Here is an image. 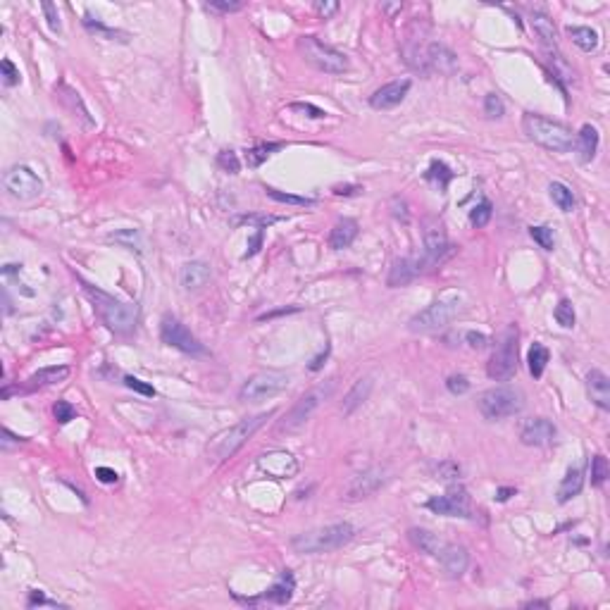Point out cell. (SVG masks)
Instances as JSON below:
<instances>
[{"label": "cell", "instance_id": "9a60e30c", "mask_svg": "<svg viewBox=\"0 0 610 610\" xmlns=\"http://www.w3.org/2000/svg\"><path fill=\"white\" fill-rule=\"evenodd\" d=\"M427 508L437 515H444V518H472V508H470V496L465 489H451L449 494L444 496H432L427 501Z\"/></svg>", "mask_w": 610, "mask_h": 610}, {"label": "cell", "instance_id": "83f0119b", "mask_svg": "<svg viewBox=\"0 0 610 610\" xmlns=\"http://www.w3.org/2000/svg\"><path fill=\"white\" fill-rule=\"evenodd\" d=\"M596 150H599V129L584 124L577 134V153H580L582 162H591L596 158Z\"/></svg>", "mask_w": 610, "mask_h": 610}, {"label": "cell", "instance_id": "d590c367", "mask_svg": "<svg viewBox=\"0 0 610 610\" xmlns=\"http://www.w3.org/2000/svg\"><path fill=\"white\" fill-rule=\"evenodd\" d=\"M284 148V143H257V146L248 148L246 150V162L248 167H260L262 162H265L269 155L276 153V150Z\"/></svg>", "mask_w": 610, "mask_h": 610}, {"label": "cell", "instance_id": "5b68a950", "mask_svg": "<svg viewBox=\"0 0 610 610\" xmlns=\"http://www.w3.org/2000/svg\"><path fill=\"white\" fill-rule=\"evenodd\" d=\"M295 48H298L300 58L310 67H315L317 72L343 74L350 69V62L341 50H336L334 46H327L317 36H300V39L295 41Z\"/></svg>", "mask_w": 610, "mask_h": 610}, {"label": "cell", "instance_id": "11a10c76", "mask_svg": "<svg viewBox=\"0 0 610 610\" xmlns=\"http://www.w3.org/2000/svg\"><path fill=\"white\" fill-rule=\"evenodd\" d=\"M207 8L219 10V12H238V10H243V3L241 0H210Z\"/></svg>", "mask_w": 610, "mask_h": 610}, {"label": "cell", "instance_id": "e0dca14e", "mask_svg": "<svg viewBox=\"0 0 610 610\" xmlns=\"http://www.w3.org/2000/svg\"><path fill=\"white\" fill-rule=\"evenodd\" d=\"M556 434H558V429H556V425H553L551 420L532 417V420H527V422L522 425L520 441L525 446H549V444H553Z\"/></svg>", "mask_w": 610, "mask_h": 610}, {"label": "cell", "instance_id": "7c38bea8", "mask_svg": "<svg viewBox=\"0 0 610 610\" xmlns=\"http://www.w3.org/2000/svg\"><path fill=\"white\" fill-rule=\"evenodd\" d=\"M422 236H425V248H427V253L422 257L425 269L437 267L444 257H449L453 253V246H451L449 236H446L444 224L439 222L437 217H427L422 222Z\"/></svg>", "mask_w": 610, "mask_h": 610}, {"label": "cell", "instance_id": "db71d44e", "mask_svg": "<svg viewBox=\"0 0 610 610\" xmlns=\"http://www.w3.org/2000/svg\"><path fill=\"white\" fill-rule=\"evenodd\" d=\"M463 338H465V343H468L472 350H482V348H487V346H489V336H487V334H480V331H465Z\"/></svg>", "mask_w": 610, "mask_h": 610}, {"label": "cell", "instance_id": "c3c4849f", "mask_svg": "<svg viewBox=\"0 0 610 610\" xmlns=\"http://www.w3.org/2000/svg\"><path fill=\"white\" fill-rule=\"evenodd\" d=\"M460 477V465L453 463V460H446L437 468V480L441 482H456Z\"/></svg>", "mask_w": 610, "mask_h": 610}, {"label": "cell", "instance_id": "6125c7cd", "mask_svg": "<svg viewBox=\"0 0 610 610\" xmlns=\"http://www.w3.org/2000/svg\"><path fill=\"white\" fill-rule=\"evenodd\" d=\"M260 243H262V229H257V231H255V236L250 238V243H248V250H246V253H243V257H250V255H255L257 250H260Z\"/></svg>", "mask_w": 610, "mask_h": 610}, {"label": "cell", "instance_id": "6f0895ef", "mask_svg": "<svg viewBox=\"0 0 610 610\" xmlns=\"http://www.w3.org/2000/svg\"><path fill=\"white\" fill-rule=\"evenodd\" d=\"M315 12L322 17V20H329V17H334L338 12V3H336V0H324V3H322V0H317Z\"/></svg>", "mask_w": 610, "mask_h": 610}, {"label": "cell", "instance_id": "7dc6e473", "mask_svg": "<svg viewBox=\"0 0 610 610\" xmlns=\"http://www.w3.org/2000/svg\"><path fill=\"white\" fill-rule=\"evenodd\" d=\"M53 415H55V420H58L60 425H67V422H72V420L77 417V410H74V405L67 403V401H58V403L53 405Z\"/></svg>", "mask_w": 610, "mask_h": 610}, {"label": "cell", "instance_id": "8992f818", "mask_svg": "<svg viewBox=\"0 0 610 610\" xmlns=\"http://www.w3.org/2000/svg\"><path fill=\"white\" fill-rule=\"evenodd\" d=\"M460 307H463V298L458 293L444 295V298L427 305L425 310H420L417 315H413L408 327H410V331H415V334H432V331L444 329V327L460 312Z\"/></svg>", "mask_w": 610, "mask_h": 610}, {"label": "cell", "instance_id": "f5cc1de1", "mask_svg": "<svg viewBox=\"0 0 610 610\" xmlns=\"http://www.w3.org/2000/svg\"><path fill=\"white\" fill-rule=\"evenodd\" d=\"M27 606H29V608H36V606H55V608H62V603L46 599V594H43V591H39V589H31V591H29V599H27Z\"/></svg>", "mask_w": 610, "mask_h": 610}, {"label": "cell", "instance_id": "f1b7e54d", "mask_svg": "<svg viewBox=\"0 0 610 610\" xmlns=\"http://www.w3.org/2000/svg\"><path fill=\"white\" fill-rule=\"evenodd\" d=\"M370 391H372V379L370 377H362V379H358L353 386H350V391L343 396V415H350L355 413L358 408H360L365 401H367Z\"/></svg>", "mask_w": 610, "mask_h": 610}, {"label": "cell", "instance_id": "44dd1931", "mask_svg": "<svg viewBox=\"0 0 610 610\" xmlns=\"http://www.w3.org/2000/svg\"><path fill=\"white\" fill-rule=\"evenodd\" d=\"M408 539H410V544L415 549L427 553V556H432V558H439L441 551L446 549L444 539L439 537L437 532L425 530V527H410V530H408Z\"/></svg>", "mask_w": 610, "mask_h": 610}, {"label": "cell", "instance_id": "8fae6325", "mask_svg": "<svg viewBox=\"0 0 610 610\" xmlns=\"http://www.w3.org/2000/svg\"><path fill=\"white\" fill-rule=\"evenodd\" d=\"M331 391V384H322L317 389H310V391H305L303 396H300L298 401L291 405V410L286 413V417L279 422V432H295L298 427H303L307 420H310V415L317 410L319 403L329 396Z\"/></svg>", "mask_w": 610, "mask_h": 610}, {"label": "cell", "instance_id": "cb8c5ba5", "mask_svg": "<svg viewBox=\"0 0 610 610\" xmlns=\"http://www.w3.org/2000/svg\"><path fill=\"white\" fill-rule=\"evenodd\" d=\"M587 391L601 410H610V379L601 370H591L587 374Z\"/></svg>", "mask_w": 610, "mask_h": 610}, {"label": "cell", "instance_id": "680465c9", "mask_svg": "<svg viewBox=\"0 0 610 610\" xmlns=\"http://www.w3.org/2000/svg\"><path fill=\"white\" fill-rule=\"evenodd\" d=\"M391 212H394V217L401 219L403 224H408V219H410V217H408V203L403 198H398V196L391 198Z\"/></svg>", "mask_w": 610, "mask_h": 610}, {"label": "cell", "instance_id": "d4e9b609", "mask_svg": "<svg viewBox=\"0 0 610 610\" xmlns=\"http://www.w3.org/2000/svg\"><path fill=\"white\" fill-rule=\"evenodd\" d=\"M293 591H295V577L291 570H281L279 580H276L272 587L265 591L262 599L276 603V606H286L288 601L293 599Z\"/></svg>", "mask_w": 610, "mask_h": 610}, {"label": "cell", "instance_id": "7bdbcfd3", "mask_svg": "<svg viewBox=\"0 0 610 610\" xmlns=\"http://www.w3.org/2000/svg\"><path fill=\"white\" fill-rule=\"evenodd\" d=\"M556 319L558 324L563 327V329H572L577 322V315H575V307H572V303L568 298H563L561 303L556 305Z\"/></svg>", "mask_w": 610, "mask_h": 610}, {"label": "cell", "instance_id": "bcb514c9", "mask_svg": "<svg viewBox=\"0 0 610 610\" xmlns=\"http://www.w3.org/2000/svg\"><path fill=\"white\" fill-rule=\"evenodd\" d=\"M281 217H274V215H243V217H236L234 224H253L255 229H265V226L279 222Z\"/></svg>", "mask_w": 610, "mask_h": 610}, {"label": "cell", "instance_id": "ee69618b", "mask_svg": "<svg viewBox=\"0 0 610 610\" xmlns=\"http://www.w3.org/2000/svg\"><path fill=\"white\" fill-rule=\"evenodd\" d=\"M217 167L226 174H238L241 162H238V155L229 148V150H219L217 153Z\"/></svg>", "mask_w": 610, "mask_h": 610}, {"label": "cell", "instance_id": "4316f807", "mask_svg": "<svg viewBox=\"0 0 610 610\" xmlns=\"http://www.w3.org/2000/svg\"><path fill=\"white\" fill-rule=\"evenodd\" d=\"M530 22H532L534 34L539 36V41H542L546 48H556L558 46V29H556V24H553V20L549 15H544V12H532Z\"/></svg>", "mask_w": 610, "mask_h": 610}, {"label": "cell", "instance_id": "e575fe53", "mask_svg": "<svg viewBox=\"0 0 610 610\" xmlns=\"http://www.w3.org/2000/svg\"><path fill=\"white\" fill-rule=\"evenodd\" d=\"M549 193H551L553 203H556L558 207H561L563 212H572V210H575V207H577L575 193H572L565 184H561V181H553V184L549 186Z\"/></svg>", "mask_w": 610, "mask_h": 610}, {"label": "cell", "instance_id": "1f68e13d", "mask_svg": "<svg viewBox=\"0 0 610 610\" xmlns=\"http://www.w3.org/2000/svg\"><path fill=\"white\" fill-rule=\"evenodd\" d=\"M568 36L584 53H594L599 48V34L591 27H568Z\"/></svg>", "mask_w": 610, "mask_h": 610}, {"label": "cell", "instance_id": "681fc988", "mask_svg": "<svg viewBox=\"0 0 610 610\" xmlns=\"http://www.w3.org/2000/svg\"><path fill=\"white\" fill-rule=\"evenodd\" d=\"M446 389H449L453 396H463V394H468L470 382L465 374H451L449 379H446Z\"/></svg>", "mask_w": 610, "mask_h": 610}, {"label": "cell", "instance_id": "ac0fdd59", "mask_svg": "<svg viewBox=\"0 0 610 610\" xmlns=\"http://www.w3.org/2000/svg\"><path fill=\"white\" fill-rule=\"evenodd\" d=\"M410 79H401V81H391V84H384L382 89H377L372 96H370V105L374 110H391L396 105H401L410 91Z\"/></svg>", "mask_w": 610, "mask_h": 610}, {"label": "cell", "instance_id": "f907efd6", "mask_svg": "<svg viewBox=\"0 0 610 610\" xmlns=\"http://www.w3.org/2000/svg\"><path fill=\"white\" fill-rule=\"evenodd\" d=\"M124 384H127L131 391H136L141 396H148V398H153V396H155V389L150 384H146L143 379H138V377H124Z\"/></svg>", "mask_w": 610, "mask_h": 610}, {"label": "cell", "instance_id": "03108f58", "mask_svg": "<svg viewBox=\"0 0 610 610\" xmlns=\"http://www.w3.org/2000/svg\"><path fill=\"white\" fill-rule=\"evenodd\" d=\"M327 353H329V348H324V353H322V355H317L315 360H312L310 365H307V367H310L312 372H317V370L322 367V365H324V360H327Z\"/></svg>", "mask_w": 610, "mask_h": 610}, {"label": "cell", "instance_id": "f6af8a7d", "mask_svg": "<svg viewBox=\"0 0 610 610\" xmlns=\"http://www.w3.org/2000/svg\"><path fill=\"white\" fill-rule=\"evenodd\" d=\"M484 112H487L489 119L503 117V112H506V105H503V100H501L499 93H487V98H484Z\"/></svg>", "mask_w": 610, "mask_h": 610}, {"label": "cell", "instance_id": "9c48e42d", "mask_svg": "<svg viewBox=\"0 0 610 610\" xmlns=\"http://www.w3.org/2000/svg\"><path fill=\"white\" fill-rule=\"evenodd\" d=\"M291 377L281 370H262V372H255L253 377H248L243 382L241 391H238V398L243 403H260L265 398H272V396L281 394L288 386Z\"/></svg>", "mask_w": 610, "mask_h": 610}, {"label": "cell", "instance_id": "e7e4bbea", "mask_svg": "<svg viewBox=\"0 0 610 610\" xmlns=\"http://www.w3.org/2000/svg\"><path fill=\"white\" fill-rule=\"evenodd\" d=\"M362 191L360 186H334V193L336 196H353V193Z\"/></svg>", "mask_w": 610, "mask_h": 610}, {"label": "cell", "instance_id": "3957f363", "mask_svg": "<svg viewBox=\"0 0 610 610\" xmlns=\"http://www.w3.org/2000/svg\"><path fill=\"white\" fill-rule=\"evenodd\" d=\"M272 415H274V410L260 413V415L243 417V420H238L236 425L226 427L224 432H219L217 437L207 444V456H210L212 460H219V463L226 460V458H231L238 449H241V446L248 444V439H253V434L260 429Z\"/></svg>", "mask_w": 610, "mask_h": 610}, {"label": "cell", "instance_id": "836d02e7", "mask_svg": "<svg viewBox=\"0 0 610 610\" xmlns=\"http://www.w3.org/2000/svg\"><path fill=\"white\" fill-rule=\"evenodd\" d=\"M527 362H530V372H532L534 379H542L546 362H549V348H546L544 343L534 341L530 353H527Z\"/></svg>", "mask_w": 610, "mask_h": 610}, {"label": "cell", "instance_id": "94428289", "mask_svg": "<svg viewBox=\"0 0 610 610\" xmlns=\"http://www.w3.org/2000/svg\"><path fill=\"white\" fill-rule=\"evenodd\" d=\"M96 477H98V482H103V484H115L119 480V475L110 468H96Z\"/></svg>", "mask_w": 610, "mask_h": 610}, {"label": "cell", "instance_id": "d6a6232c", "mask_svg": "<svg viewBox=\"0 0 610 610\" xmlns=\"http://www.w3.org/2000/svg\"><path fill=\"white\" fill-rule=\"evenodd\" d=\"M84 27L89 34H96L98 39H108V41H129V34L127 31H119V29H110L105 27L103 22L93 20L91 15H84Z\"/></svg>", "mask_w": 610, "mask_h": 610}, {"label": "cell", "instance_id": "277c9868", "mask_svg": "<svg viewBox=\"0 0 610 610\" xmlns=\"http://www.w3.org/2000/svg\"><path fill=\"white\" fill-rule=\"evenodd\" d=\"M522 129L534 143H539L546 150H553V153H568L572 143H575V134H572L568 124L537 115V112H527L522 117Z\"/></svg>", "mask_w": 610, "mask_h": 610}, {"label": "cell", "instance_id": "ba28073f", "mask_svg": "<svg viewBox=\"0 0 610 610\" xmlns=\"http://www.w3.org/2000/svg\"><path fill=\"white\" fill-rule=\"evenodd\" d=\"M518 338H520V331L515 324H511L499 336V343H496V348L492 353V360L487 365V372L494 382L511 379L515 374V370H518V350H520Z\"/></svg>", "mask_w": 610, "mask_h": 610}, {"label": "cell", "instance_id": "8d00e7d4", "mask_svg": "<svg viewBox=\"0 0 610 610\" xmlns=\"http://www.w3.org/2000/svg\"><path fill=\"white\" fill-rule=\"evenodd\" d=\"M108 241L117 243V246H122V248H127V250H136V253H141V250H143V241H141V234H138V229L115 231V234L108 236Z\"/></svg>", "mask_w": 610, "mask_h": 610}, {"label": "cell", "instance_id": "7402d4cb", "mask_svg": "<svg viewBox=\"0 0 610 610\" xmlns=\"http://www.w3.org/2000/svg\"><path fill=\"white\" fill-rule=\"evenodd\" d=\"M422 272H425L422 260H413V257H401V260H396L394 265H391V269H389L386 284L391 286V288L405 286V284H410L415 276H420Z\"/></svg>", "mask_w": 610, "mask_h": 610}, {"label": "cell", "instance_id": "d6986e66", "mask_svg": "<svg viewBox=\"0 0 610 610\" xmlns=\"http://www.w3.org/2000/svg\"><path fill=\"white\" fill-rule=\"evenodd\" d=\"M439 561H441L446 577H451V580H460V577L465 575V570H468V565H470V553L460 544H446V549L441 551Z\"/></svg>", "mask_w": 610, "mask_h": 610}, {"label": "cell", "instance_id": "9f6ffc18", "mask_svg": "<svg viewBox=\"0 0 610 610\" xmlns=\"http://www.w3.org/2000/svg\"><path fill=\"white\" fill-rule=\"evenodd\" d=\"M41 8H43V12H46V20H48V27L53 29V31H60L62 29V24H60V15H58V8H55L53 3H41Z\"/></svg>", "mask_w": 610, "mask_h": 610}, {"label": "cell", "instance_id": "4fadbf2b", "mask_svg": "<svg viewBox=\"0 0 610 610\" xmlns=\"http://www.w3.org/2000/svg\"><path fill=\"white\" fill-rule=\"evenodd\" d=\"M160 338H162V343L172 346V348L181 350V353H188V355H203V353H205V346L200 343L198 338L193 336L191 331H188L177 317H172V315L162 317V322H160Z\"/></svg>", "mask_w": 610, "mask_h": 610}, {"label": "cell", "instance_id": "603a6c76", "mask_svg": "<svg viewBox=\"0 0 610 610\" xmlns=\"http://www.w3.org/2000/svg\"><path fill=\"white\" fill-rule=\"evenodd\" d=\"M210 276H212V269H210L207 262L191 260V262H186V265L181 267L179 281H181V286H184L186 291H198V288H203L207 281H210Z\"/></svg>", "mask_w": 610, "mask_h": 610}, {"label": "cell", "instance_id": "74e56055", "mask_svg": "<svg viewBox=\"0 0 610 610\" xmlns=\"http://www.w3.org/2000/svg\"><path fill=\"white\" fill-rule=\"evenodd\" d=\"M265 193L276 203H286V205H298V207H312L315 205V198H305V196H293V193H284L276 191V188H265Z\"/></svg>", "mask_w": 610, "mask_h": 610}, {"label": "cell", "instance_id": "5bb4252c", "mask_svg": "<svg viewBox=\"0 0 610 610\" xmlns=\"http://www.w3.org/2000/svg\"><path fill=\"white\" fill-rule=\"evenodd\" d=\"M255 465L262 475L269 477V480H291V477L298 475V460H295L288 451H281V449L262 453L255 460Z\"/></svg>", "mask_w": 610, "mask_h": 610}, {"label": "cell", "instance_id": "4dcf8cb0", "mask_svg": "<svg viewBox=\"0 0 610 610\" xmlns=\"http://www.w3.org/2000/svg\"><path fill=\"white\" fill-rule=\"evenodd\" d=\"M69 377V367L67 365H53V367H43L39 372H34L29 377V386L36 389V386H53V384H60Z\"/></svg>", "mask_w": 610, "mask_h": 610}, {"label": "cell", "instance_id": "f546056e", "mask_svg": "<svg viewBox=\"0 0 610 610\" xmlns=\"http://www.w3.org/2000/svg\"><path fill=\"white\" fill-rule=\"evenodd\" d=\"M582 487H584V470L570 468L563 477L561 487H558V503H568L575 499V496H580Z\"/></svg>", "mask_w": 610, "mask_h": 610}, {"label": "cell", "instance_id": "f35d334b", "mask_svg": "<svg viewBox=\"0 0 610 610\" xmlns=\"http://www.w3.org/2000/svg\"><path fill=\"white\" fill-rule=\"evenodd\" d=\"M453 177H456V174H453L451 169L446 167L441 160H432L429 169H427V179L434 181V184H437L439 188H446V186H449V181H451Z\"/></svg>", "mask_w": 610, "mask_h": 610}, {"label": "cell", "instance_id": "91938a15", "mask_svg": "<svg viewBox=\"0 0 610 610\" xmlns=\"http://www.w3.org/2000/svg\"><path fill=\"white\" fill-rule=\"evenodd\" d=\"M291 108L298 110V112H307V117H315V119H322L327 115L324 110H319V108H315V105H310V103H293Z\"/></svg>", "mask_w": 610, "mask_h": 610}, {"label": "cell", "instance_id": "2e32d148", "mask_svg": "<svg viewBox=\"0 0 610 610\" xmlns=\"http://www.w3.org/2000/svg\"><path fill=\"white\" fill-rule=\"evenodd\" d=\"M386 484V475L382 468H370L365 472L355 475L353 482L348 484V492H346V499L348 501H360V499H367L379 492L382 487Z\"/></svg>", "mask_w": 610, "mask_h": 610}, {"label": "cell", "instance_id": "be15d7a7", "mask_svg": "<svg viewBox=\"0 0 610 610\" xmlns=\"http://www.w3.org/2000/svg\"><path fill=\"white\" fill-rule=\"evenodd\" d=\"M511 496H515V489H513V487H501L499 492H496V496H494V499L499 501V503H503V501H508V499H511Z\"/></svg>", "mask_w": 610, "mask_h": 610}, {"label": "cell", "instance_id": "60d3db41", "mask_svg": "<svg viewBox=\"0 0 610 610\" xmlns=\"http://www.w3.org/2000/svg\"><path fill=\"white\" fill-rule=\"evenodd\" d=\"M608 475H610V468H608L606 456H601L599 453V456L591 458V484H594V487H603L608 480Z\"/></svg>", "mask_w": 610, "mask_h": 610}, {"label": "cell", "instance_id": "b9f144b4", "mask_svg": "<svg viewBox=\"0 0 610 610\" xmlns=\"http://www.w3.org/2000/svg\"><path fill=\"white\" fill-rule=\"evenodd\" d=\"M530 236L534 238V243H539L544 250L556 248V234H553L551 226H530Z\"/></svg>", "mask_w": 610, "mask_h": 610}, {"label": "cell", "instance_id": "484cf974", "mask_svg": "<svg viewBox=\"0 0 610 610\" xmlns=\"http://www.w3.org/2000/svg\"><path fill=\"white\" fill-rule=\"evenodd\" d=\"M355 236H358V222H355V219H350V217L338 219V222L331 226V231H329V248L331 250L348 248L350 243L355 241Z\"/></svg>", "mask_w": 610, "mask_h": 610}, {"label": "cell", "instance_id": "ffe728a7", "mask_svg": "<svg viewBox=\"0 0 610 610\" xmlns=\"http://www.w3.org/2000/svg\"><path fill=\"white\" fill-rule=\"evenodd\" d=\"M427 65H429V72L451 77V74L458 72V55L444 43H429L427 46Z\"/></svg>", "mask_w": 610, "mask_h": 610}, {"label": "cell", "instance_id": "ab89813d", "mask_svg": "<svg viewBox=\"0 0 610 610\" xmlns=\"http://www.w3.org/2000/svg\"><path fill=\"white\" fill-rule=\"evenodd\" d=\"M492 215H494L492 200H482V203H477L472 210H470V224L477 226V229H480V226H487Z\"/></svg>", "mask_w": 610, "mask_h": 610}, {"label": "cell", "instance_id": "6da1fadb", "mask_svg": "<svg viewBox=\"0 0 610 610\" xmlns=\"http://www.w3.org/2000/svg\"><path fill=\"white\" fill-rule=\"evenodd\" d=\"M84 291L91 298L98 317L103 319V324L108 327V329H112L115 334H131V331L136 329V322H138L136 303H124V300L105 293L103 288H98L93 284H86V281H84Z\"/></svg>", "mask_w": 610, "mask_h": 610}, {"label": "cell", "instance_id": "52a82bcc", "mask_svg": "<svg viewBox=\"0 0 610 610\" xmlns=\"http://www.w3.org/2000/svg\"><path fill=\"white\" fill-rule=\"evenodd\" d=\"M477 408L484 415V420L499 422V420L513 417L525 408V396L513 386H494L477 398Z\"/></svg>", "mask_w": 610, "mask_h": 610}, {"label": "cell", "instance_id": "7a4b0ae2", "mask_svg": "<svg viewBox=\"0 0 610 610\" xmlns=\"http://www.w3.org/2000/svg\"><path fill=\"white\" fill-rule=\"evenodd\" d=\"M355 537V527L350 522H334V525H324L317 527V530L295 534L291 539V549L295 553H305V556H312V553H331L343 549L348 542H353Z\"/></svg>", "mask_w": 610, "mask_h": 610}, {"label": "cell", "instance_id": "30bf717a", "mask_svg": "<svg viewBox=\"0 0 610 610\" xmlns=\"http://www.w3.org/2000/svg\"><path fill=\"white\" fill-rule=\"evenodd\" d=\"M3 188L8 191L10 198L22 200L24 203V200H34L41 196L43 181L31 167L12 165L10 169H5V174H3Z\"/></svg>", "mask_w": 610, "mask_h": 610}, {"label": "cell", "instance_id": "816d5d0a", "mask_svg": "<svg viewBox=\"0 0 610 610\" xmlns=\"http://www.w3.org/2000/svg\"><path fill=\"white\" fill-rule=\"evenodd\" d=\"M0 67H3V81H5V86H17V84H20V69L12 65V60L5 58L3 62H0Z\"/></svg>", "mask_w": 610, "mask_h": 610}]
</instances>
